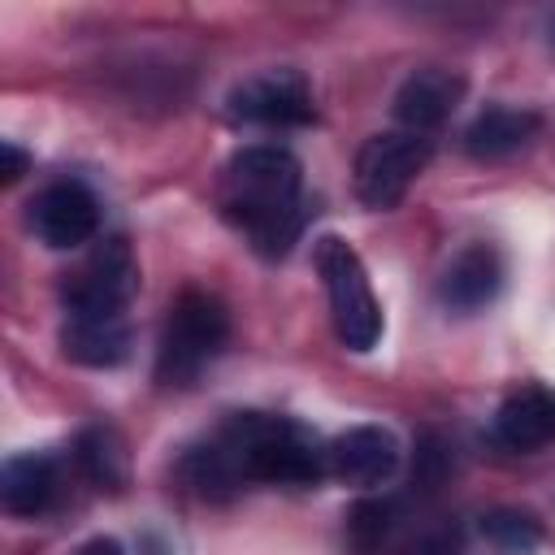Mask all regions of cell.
I'll return each mask as SVG.
<instances>
[{
	"mask_svg": "<svg viewBox=\"0 0 555 555\" xmlns=\"http://www.w3.org/2000/svg\"><path fill=\"white\" fill-rule=\"evenodd\" d=\"M56 494V460L43 451H22L9 455L0 468V503L13 516H35L52 503Z\"/></svg>",
	"mask_w": 555,
	"mask_h": 555,
	"instance_id": "obj_15",
	"label": "cell"
},
{
	"mask_svg": "<svg viewBox=\"0 0 555 555\" xmlns=\"http://www.w3.org/2000/svg\"><path fill=\"white\" fill-rule=\"evenodd\" d=\"M317 273L325 282L338 338L351 351H373L382 338V308L373 299V286H369V273H364L356 247L338 234H325L317 243Z\"/></svg>",
	"mask_w": 555,
	"mask_h": 555,
	"instance_id": "obj_4",
	"label": "cell"
},
{
	"mask_svg": "<svg viewBox=\"0 0 555 555\" xmlns=\"http://www.w3.org/2000/svg\"><path fill=\"white\" fill-rule=\"evenodd\" d=\"M499 286H503L499 251L490 243H468L447 260V269L438 278V299L447 312L468 317V312H481L499 295Z\"/></svg>",
	"mask_w": 555,
	"mask_h": 555,
	"instance_id": "obj_10",
	"label": "cell"
},
{
	"mask_svg": "<svg viewBox=\"0 0 555 555\" xmlns=\"http://www.w3.org/2000/svg\"><path fill=\"white\" fill-rule=\"evenodd\" d=\"M74 455H78V468L87 473V481L100 490H121L130 481V451L113 425H87L74 442Z\"/></svg>",
	"mask_w": 555,
	"mask_h": 555,
	"instance_id": "obj_16",
	"label": "cell"
},
{
	"mask_svg": "<svg viewBox=\"0 0 555 555\" xmlns=\"http://www.w3.org/2000/svg\"><path fill=\"white\" fill-rule=\"evenodd\" d=\"M542 117L529 108H512V104H494L486 113H477L464 130V152L473 160H503L512 152H520L533 134H538Z\"/></svg>",
	"mask_w": 555,
	"mask_h": 555,
	"instance_id": "obj_14",
	"label": "cell"
},
{
	"mask_svg": "<svg viewBox=\"0 0 555 555\" xmlns=\"http://www.w3.org/2000/svg\"><path fill=\"white\" fill-rule=\"evenodd\" d=\"M26 225L30 234L52 247V251H69V247H82L95 230H100V204L95 195L82 186V182H52L43 186L35 199H30V212H26Z\"/></svg>",
	"mask_w": 555,
	"mask_h": 555,
	"instance_id": "obj_8",
	"label": "cell"
},
{
	"mask_svg": "<svg viewBox=\"0 0 555 555\" xmlns=\"http://www.w3.org/2000/svg\"><path fill=\"white\" fill-rule=\"evenodd\" d=\"M26 169H30V156L17 143H0V178L4 182H17Z\"/></svg>",
	"mask_w": 555,
	"mask_h": 555,
	"instance_id": "obj_19",
	"label": "cell"
},
{
	"mask_svg": "<svg viewBox=\"0 0 555 555\" xmlns=\"http://www.w3.org/2000/svg\"><path fill=\"white\" fill-rule=\"evenodd\" d=\"M494 438L512 451H538L555 442V390L542 382L512 390L494 412Z\"/></svg>",
	"mask_w": 555,
	"mask_h": 555,
	"instance_id": "obj_12",
	"label": "cell"
},
{
	"mask_svg": "<svg viewBox=\"0 0 555 555\" xmlns=\"http://www.w3.org/2000/svg\"><path fill=\"white\" fill-rule=\"evenodd\" d=\"M61 356L69 364H82V369H117L130 356L126 317H65Z\"/></svg>",
	"mask_w": 555,
	"mask_h": 555,
	"instance_id": "obj_13",
	"label": "cell"
},
{
	"mask_svg": "<svg viewBox=\"0 0 555 555\" xmlns=\"http://www.w3.org/2000/svg\"><path fill=\"white\" fill-rule=\"evenodd\" d=\"M386 525H390V507L386 503H377V499H364V503H356L351 507V538H356V546H377L382 542V533H386Z\"/></svg>",
	"mask_w": 555,
	"mask_h": 555,
	"instance_id": "obj_18",
	"label": "cell"
},
{
	"mask_svg": "<svg viewBox=\"0 0 555 555\" xmlns=\"http://www.w3.org/2000/svg\"><path fill=\"white\" fill-rule=\"evenodd\" d=\"M139 291V260L126 238L95 243L61 282L65 317H121Z\"/></svg>",
	"mask_w": 555,
	"mask_h": 555,
	"instance_id": "obj_5",
	"label": "cell"
},
{
	"mask_svg": "<svg viewBox=\"0 0 555 555\" xmlns=\"http://www.w3.org/2000/svg\"><path fill=\"white\" fill-rule=\"evenodd\" d=\"M139 551H143V555H169V546H165L156 533H147V538L139 542Z\"/></svg>",
	"mask_w": 555,
	"mask_h": 555,
	"instance_id": "obj_21",
	"label": "cell"
},
{
	"mask_svg": "<svg viewBox=\"0 0 555 555\" xmlns=\"http://www.w3.org/2000/svg\"><path fill=\"white\" fill-rule=\"evenodd\" d=\"M304 169L278 143L238 147L221 169L217 204L230 225H238L260 256H286L304 230L299 208Z\"/></svg>",
	"mask_w": 555,
	"mask_h": 555,
	"instance_id": "obj_1",
	"label": "cell"
},
{
	"mask_svg": "<svg viewBox=\"0 0 555 555\" xmlns=\"http://www.w3.org/2000/svg\"><path fill=\"white\" fill-rule=\"evenodd\" d=\"M481 533L507 555H533L542 546V525L520 507H490L481 516Z\"/></svg>",
	"mask_w": 555,
	"mask_h": 555,
	"instance_id": "obj_17",
	"label": "cell"
},
{
	"mask_svg": "<svg viewBox=\"0 0 555 555\" xmlns=\"http://www.w3.org/2000/svg\"><path fill=\"white\" fill-rule=\"evenodd\" d=\"M225 338H230V312H225V304L212 291H204V286H186L169 304V317L160 325L156 382H165V386H191L225 351Z\"/></svg>",
	"mask_w": 555,
	"mask_h": 555,
	"instance_id": "obj_3",
	"label": "cell"
},
{
	"mask_svg": "<svg viewBox=\"0 0 555 555\" xmlns=\"http://www.w3.org/2000/svg\"><path fill=\"white\" fill-rule=\"evenodd\" d=\"M429 160V139L416 130H382L356 152V195L364 208H395Z\"/></svg>",
	"mask_w": 555,
	"mask_h": 555,
	"instance_id": "obj_6",
	"label": "cell"
},
{
	"mask_svg": "<svg viewBox=\"0 0 555 555\" xmlns=\"http://www.w3.org/2000/svg\"><path fill=\"white\" fill-rule=\"evenodd\" d=\"M230 117L256 126H308L317 117L312 87L299 69H260L230 87L225 95Z\"/></svg>",
	"mask_w": 555,
	"mask_h": 555,
	"instance_id": "obj_7",
	"label": "cell"
},
{
	"mask_svg": "<svg viewBox=\"0 0 555 555\" xmlns=\"http://www.w3.org/2000/svg\"><path fill=\"white\" fill-rule=\"evenodd\" d=\"M399 442L382 425H356L330 442V473L347 486H377L395 473Z\"/></svg>",
	"mask_w": 555,
	"mask_h": 555,
	"instance_id": "obj_11",
	"label": "cell"
},
{
	"mask_svg": "<svg viewBox=\"0 0 555 555\" xmlns=\"http://www.w3.org/2000/svg\"><path fill=\"white\" fill-rule=\"evenodd\" d=\"M546 30H551V43H555V17H551V26H546Z\"/></svg>",
	"mask_w": 555,
	"mask_h": 555,
	"instance_id": "obj_22",
	"label": "cell"
},
{
	"mask_svg": "<svg viewBox=\"0 0 555 555\" xmlns=\"http://www.w3.org/2000/svg\"><path fill=\"white\" fill-rule=\"evenodd\" d=\"M69 555H126V551H121L117 538H91V542H82V546L69 551Z\"/></svg>",
	"mask_w": 555,
	"mask_h": 555,
	"instance_id": "obj_20",
	"label": "cell"
},
{
	"mask_svg": "<svg viewBox=\"0 0 555 555\" xmlns=\"http://www.w3.org/2000/svg\"><path fill=\"white\" fill-rule=\"evenodd\" d=\"M464 100V74L455 69H442V65H421L412 69L399 91H395V117L403 130H416V134H429L438 130L455 104Z\"/></svg>",
	"mask_w": 555,
	"mask_h": 555,
	"instance_id": "obj_9",
	"label": "cell"
},
{
	"mask_svg": "<svg viewBox=\"0 0 555 555\" xmlns=\"http://www.w3.org/2000/svg\"><path fill=\"white\" fill-rule=\"evenodd\" d=\"M243 481H278V486H312L330 468V447L317 442L291 416L269 412H234L212 438Z\"/></svg>",
	"mask_w": 555,
	"mask_h": 555,
	"instance_id": "obj_2",
	"label": "cell"
}]
</instances>
